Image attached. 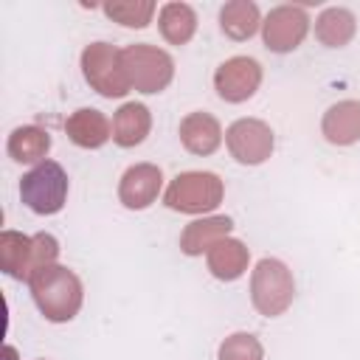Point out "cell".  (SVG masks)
<instances>
[{
  "instance_id": "obj_1",
  "label": "cell",
  "mask_w": 360,
  "mask_h": 360,
  "mask_svg": "<svg viewBox=\"0 0 360 360\" xmlns=\"http://www.w3.org/2000/svg\"><path fill=\"white\" fill-rule=\"evenodd\" d=\"M28 290H31L37 309L51 323L73 321L84 301L82 278L65 264H48V267L34 270V276L28 278Z\"/></svg>"
},
{
  "instance_id": "obj_2",
  "label": "cell",
  "mask_w": 360,
  "mask_h": 360,
  "mask_svg": "<svg viewBox=\"0 0 360 360\" xmlns=\"http://www.w3.org/2000/svg\"><path fill=\"white\" fill-rule=\"evenodd\" d=\"M295 298V281L290 267L281 259H259L253 273H250V301L259 315L264 318H278L290 309Z\"/></svg>"
},
{
  "instance_id": "obj_3",
  "label": "cell",
  "mask_w": 360,
  "mask_h": 360,
  "mask_svg": "<svg viewBox=\"0 0 360 360\" xmlns=\"http://www.w3.org/2000/svg\"><path fill=\"white\" fill-rule=\"evenodd\" d=\"M121 62H124L129 87L146 96L166 90L174 79V59L163 48L146 45V42L121 48Z\"/></svg>"
},
{
  "instance_id": "obj_4",
  "label": "cell",
  "mask_w": 360,
  "mask_h": 360,
  "mask_svg": "<svg viewBox=\"0 0 360 360\" xmlns=\"http://www.w3.org/2000/svg\"><path fill=\"white\" fill-rule=\"evenodd\" d=\"M20 197L28 211L39 217H53L68 200V174L56 160H42L20 180Z\"/></svg>"
},
{
  "instance_id": "obj_5",
  "label": "cell",
  "mask_w": 360,
  "mask_h": 360,
  "mask_svg": "<svg viewBox=\"0 0 360 360\" xmlns=\"http://www.w3.org/2000/svg\"><path fill=\"white\" fill-rule=\"evenodd\" d=\"M222 194H225V183L219 174L183 172L169 183L163 202L180 214H208L222 202Z\"/></svg>"
},
{
  "instance_id": "obj_6",
  "label": "cell",
  "mask_w": 360,
  "mask_h": 360,
  "mask_svg": "<svg viewBox=\"0 0 360 360\" xmlns=\"http://www.w3.org/2000/svg\"><path fill=\"white\" fill-rule=\"evenodd\" d=\"M82 76L104 98H121L132 90L121 62V51L110 42H90L82 51Z\"/></svg>"
},
{
  "instance_id": "obj_7",
  "label": "cell",
  "mask_w": 360,
  "mask_h": 360,
  "mask_svg": "<svg viewBox=\"0 0 360 360\" xmlns=\"http://www.w3.org/2000/svg\"><path fill=\"white\" fill-rule=\"evenodd\" d=\"M228 152L242 166H259L273 155V129L259 118H239L225 129Z\"/></svg>"
},
{
  "instance_id": "obj_8",
  "label": "cell",
  "mask_w": 360,
  "mask_h": 360,
  "mask_svg": "<svg viewBox=\"0 0 360 360\" xmlns=\"http://www.w3.org/2000/svg\"><path fill=\"white\" fill-rule=\"evenodd\" d=\"M262 84V65L253 56H231L214 73V90L228 104H242L256 96Z\"/></svg>"
},
{
  "instance_id": "obj_9",
  "label": "cell",
  "mask_w": 360,
  "mask_h": 360,
  "mask_svg": "<svg viewBox=\"0 0 360 360\" xmlns=\"http://www.w3.org/2000/svg\"><path fill=\"white\" fill-rule=\"evenodd\" d=\"M309 31V14L301 6H276L262 22V39L273 53L295 51Z\"/></svg>"
},
{
  "instance_id": "obj_10",
  "label": "cell",
  "mask_w": 360,
  "mask_h": 360,
  "mask_svg": "<svg viewBox=\"0 0 360 360\" xmlns=\"http://www.w3.org/2000/svg\"><path fill=\"white\" fill-rule=\"evenodd\" d=\"M163 186V172L155 163H135L129 166L121 180H118V200L129 211H143L149 208Z\"/></svg>"
},
{
  "instance_id": "obj_11",
  "label": "cell",
  "mask_w": 360,
  "mask_h": 360,
  "mask_svg": "<svg viewBox=\"0 0 360 360\" xmlns=\"http://www.w3.org/2000/svg\"><path fill=\"white\" fill-rule=\"evenodd\" d=\"M0 267L6 276L17 281H28L37 264V250H34V236L17 233V231H3L0 233Z\"/></svg>"
},
{
  "instance_id": "obj_12",
  "label": "cell",
  "mask_w": 360,
  "mask_h": 360,
  "mask_svg": "<svg viewBox=\"0 0 360 360\" xmlns=\"http://www.w3.org/2000/svg\"><path fill=\"white\" fill-rule=\"evenodd\" d=\"M321 132L332 146L357 143L360 141V101L357 98L335 101L321 118Z\"/></svg>"
},
{
  "instance_id": "obj_13",
  "label": "cell",
  "mask_w": 360,
  "mask_h": 360,
  "mask_svg": "<svg viewBox=\"0 0 360 360\" xmlns=\"http://www.w3.org/2000/svg\"><path fill=\"white\" fill-rule=\"evenodd\" d=\"M65 132H68V138L79 149H101L112 138V124L107 121V115L101 110L82 107V110H76V112L68 115Z\"/></svg>"
},
{
  "instance_id": "obj_14",
  "label": "cell",
  "mask_w": 360,
  "mask_h": 360,
  "mask_svg": "<svg viewBox=\"0 0 360 360\" xmlns=\"http://www.w3.org/2000/svg\"><path fill=\"white\" fill-rule=\"evenodd\" d=\"M180 143L191 155H200V158L214 155L222 143V127L211 112H202V110L188 112L180 121Z\"/></svg>"
},
{
  "instance_id": "obj_15",
  "label": "cell",
  "mask_w": 360,
  "mask_h": 360,
  "mask_svg": "<svg viewBox=\"0 0 360 360\" xmlns=\"http://www.w3.org/2000/svg\"><path fill=\"white\" fill-rule=\"evenodd\" d=\"M231 231H233V219L225 217V214L194 219V222H188V225L183 228V233H180V250H183L186 256H202V253H208L219 239H225Z\"/></svg>"
},
{
  "instance_id": "obj_16",
  "label": "cell",
  "mask_w": 360,
  "mask_h": 360,
  "mask_svg": "<svg viewBox=\"0 0 360 360\" xmlns=\"http://www.w3.org/2000/svg\"><path fill=\"white\" fill-rule=\"evenodd\" d=\"M149 129H152V112L141 101H127L112 115V141L121 149H132L143 143Z\"/></svg>"
},
{
  "instance_id": "obj_17",
  "label": "cell",
  "mask_w": 360,
  "mask_h": 360,
  "mask_svg": "<svg viewBox=\"0 0 360 360\" xmlns=\"http://www.w3.org/2000/svg\"><path fill=\"white\" fill-rule=\"evenodd\" d=\"M205 262H208V273L219 281H236L245 276L248 270V262H250V250L245 242L239 239H219L208 253H205Z\"/></svg>"
},
{
  "instance_id": "obj_18",
  "label": "cell",
  "mask_w": 360,
  "mask_h": 360,
  "mask_svg": "<svg viewBox=\"0 0 360 360\" xmlns=\"http://www.w3.org/2000/svg\"><path fill=\"white\" fill-rule=\"evenodd\" d=\"M354 31H357V20L343 6H329L315 20V37L326 48H343V45H349L352 37H354Z\"/></svg>"
},
{
  "instance_id": "obj_19",
  "label": "cell",
  "mask_w": 360,
  "mask_h": 360,
  "mask_svg": "<svg viewBox=\"0 0 360 360\" xmlns=\"http://www.w3.org/2000/svg\"><path fill=\"white\" fill-rule=\"evenodd\" d=\"M219 28L225 37L242 42V39H250L259 28H262V14H259V6L250 3V0H231L219 8Z\"/></svg>"
},
{
  "instance_id": "obj_20",
  "label": "cell",
  "mask_w": 360,
  "mask_h": 360,
  "mask_svg": "<svg viewBox=\"0 0 360 360\" xmlns=\"http://www.w3.org/2000/svg\"><path fill=\"white\" fill-rule=\"evenodd\" d=\"M6 152L17 163H42L48 160V152H51V135L42 127H31V124L17 127L8 135Z\"/></svg>"
},
{
  "instance_id": "obj_21",
  "label": "cell",
  "mask_w": 360,
  "mask_h": 360,
  "mask_svg": "<svg viewBox=\"0 0 360 360\" xmlns=\"http://www.w3.org/2000/svg\"><path fill=\"white\" fill-rule=\"evenodd\" d=\"M158 25H160V34L166 42L186 45L197 31V14L188 3H166V6H160Z\"/></svg>"
},
{
  "instance_id": "obj_22",
  "label": "cell",
  "mask_w": 360,
  "mask_h": 360,
  "mask_svg": "<svg viewBox=\"0 0 360 360\" xmlns=\"http://www.w3.org/2000/svg\"><path fill=\"white\" fill-rule=\"evenodd\" d=\"M104 14L127 28H146L152 14H155V3L149 0H112L104 3Z\"/></svg>"
},
{
  "instance_id": "obj_23",
  "label": "cell",
  "mask_w": 360,
  "mask_h": 360,
  "mask_svg": "<svg viewBox=\"0 0 360 360\" xmlns=\"http://www.w3.org/2000/svg\"><path fill=\"white\" fill-rule=\"evenodd\" d=\"M217 360H264V346L250 332H233L219 343Z\"/></svg>"
}]
</instances>
